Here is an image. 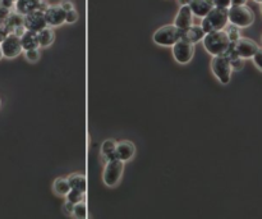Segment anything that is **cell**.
Masks as SVG:
<instances>
[{"label":"cell","instance_id":"cell-1","mask_svg":"<svg viewBox=\"0 0 262 219\" xmlns=\"http://www.w3.org/2000/svg\"><path fill=\"white\" fill-rule=\"evenodd\" d=\"M203 40V46L211 55H223L225 54L226 49H228L230 40H229L228 35L225 31L220 30V31L207 32L205 35Z\"/></svg>","mask_w":262,"mask_h":219},{"label":"cell","instance_id":"cell-2","mask_svg":"<svg viewBox=\"0 0 262 219\" xmlns=\"http://www.w3.org/2000/svg\"><path fill=\"white\" fill-rule=\"evenodd\" d=\"M228 21V8L212 7L211 11L202 18L201 27L206 34L212 31H220L225 27Z\"/></svg>","mask_w":262,"mask_h":219},{"label":"cell","instance_id":"cell-3","mask_svg":"<svg viewBox=\"0 0 262 219\" xmlns=\"http://www.w3.org/2000/svg\"><path fill=\"white\" fill-rule=\"evenodd\" d=\"M184 30L178 29L175 25H165L156 30L154 34V41L161 46H173L183 37Z\"/></svg>","mask_w":262,"mask_h":219},{"label":"cell","instance_id":"cell-4","mask_svg":"<svg viewBox=\"0 0 262 219\" xmlns=\"http://www.w3.org/2000/svg\"><path fill=\"white\" fill-rule=\"evenodd\" d=\"M228 20L238 27H248L254 21V13L247 6H230L228 8Z\"/></svg>","mask_w":262,"mask_h":219},{"label":"cell","instance_id":"cell-5","mask_svg":"<svg viewBox=\"0 0 262 219\" xmlns=\"http://www.w3.org/2000/svg\"><path fill=\"white\" fill-rule=\"evenodd\" d=\"M211 68L220 82L223 83V85L229 83L231 77V66L230 60L225 55H215L211 62Z\"/></svg>","mask_w":262,"mask_h":219},{"label":"cell","instance_id":"cell-6","mask_svg":"<svg viewBox=\"0 0 262 219\" xmlns=\"http://www.w3.org/2000/svg\"><path fill=\"white\" fill-rule=\"evenodd\" d=\"M124 171V162L119 159L109 160L106 163V167H105L104 174H102V178H104V182L106 186L113 187L116 183L120 181L121 174Z\"/></svg>","mask_w":262,"mask_h":219},{"label":"cell","instance_id":"cell-7","mask_svg":"<svg viewBox=\"0 0 262 219\" xmlns=\"http://www.w3.org/2000/svg\"><path fill=\"white\" fill-rule=\"evenodd\" d=\"M173 55L174 59L181 64H187L192 60L195 55V44L181 39L173 45Z\"/></svg>","mask_w":262,"mask_h":219},{"label":"cell","instance_id":"cell-8","mask_svg":"<svg viewBox=\"0 0 262 219\" xmlns=\"http://www.w3.org/2000/svg\"><path fill=\"white\" fill-rule=\"evenodd\" d=\"M0 48H2V53L3 57L13 59V58L18 57L21 54L22 49V44H21V37L15 34H8V36L0 43Z\"/></svg>","mask_w":262,"mask_h":219},{"label":"cell","instance_id":"cell-9","mask_svg":"<svg viewBox=\"0 0 262 219\" xmlns=\"http://www.w3.org/2000/svg\"><path fill=\"white\" fill-rule=\"evenodd\" d=\"M48 23H46L45 15L41 11H34L29 15L23 16V27L29 31L39 32L40 30L45 29Z\"/></svg>","mask_w":262,"mask_h":219},{"label":"cell","instance_id":"cell-10","mask_svg":"<svg viewBox=\"0 0 262 219\" xmlns=\"http://www.w3.org/2000/svg\"><path fill=\"white\" fill-rule=\"evenodd\" d=\"M235 49H237V53L240 58H253V55L256 54L257 50H258V45L254 40L252 39H248V37H239L237 41H235Z\"/></svg>","mask_w":262,"mask_h":219},{"label":"cell","instance_id":"cell-11","mask_svg":"<svg viewBox=\"0 0 262 219\" xmlns=\"http://www.w3.org/2000/svg\"><path fill=\"white\" fill-rule=\"evenodd\" d=\"M44 15L48 26H60L65 22V11L60 6H49Z\"/></svg>","mask_w":262,"mask_h":219},{"label":"cell","instance_id":"cell-12","mask_svg":"<svg viewBox=\"0 0 262 219\" xmlns=\"http://www.w3.org/2000/svg\"><path fill=\"white\" fill-rule=\"evenodd\" d=\"M192 22H193V13H192L189 6H182L178 12L177 17H175L174 25L178 29L187 30L191 27Z\"/></svg>","mask_w":262,"mask_h":219},{"label":"cell","instance_id":"cell-13","mask_svg":"<svg viewBox=\"0 0 262 219\" xmlns=\"http://www.w3.org/2000/svg\"><path fill=\"white\" fill-rule=\"evenodd\" d=\"M136 153V148L133 145V143L130 141H120V143L116 144L115 148V155L116 159L121 160V162H127V160H130L133 158Z\"/></svg>","mask_w":262,"mask_h":219},{"label":"cell","instance_id":"cell-14","mask_svg":"<svg viewBox=\"0 0 262 219\" xmlns=\"http://www.w3.org/2000/svg\"><path fill=\"white\" fill-rule=\"evenodd\" d=\"M188 6L193 15L203 18L210 11H211L214 4L209 3V2H206V0H191Z\"/></svg>","mask_w":262,"mask_h":219},{"label":"cell","instance_id":"cell-15","mask_svg":"<svg viewBox=\"0 0 262 219\" xmlns=\"http://www.w3.org/2000/svg\"><path fill=\"white\" fill-rule=\"evenodd\" d=\"M41 0H17L16 2V9L17 13L26 16L34 11H39Z\"/></svg>","mask_w":262,"mask_h":219},{"label":"cell","instance_id":"cell-16","mask_svg":"<svg viewBox=\"0 0 262 219\" xmlns=\"http://www.w3.org/2000/svg\"><path fill=\"white\" fill-rule=\"evenodd\" d=\"M21 44H22V49L25 51L39 48L40 44H39V36H37V32L26 30V31L23 32L22 36H21Z\"/></svg>","mask_w":262,"mask_h":219},{"label":"cell","instance_id":"cell-17","mask_svg":"<svg viewBox=\"0 0 262 219\" xmlns=\"http://www.w3.org/2000/svg\"><path fill=\"white\" fill-rule=\"evenodd\" d=\"M205 35L206 32L203 31L201 26H191L189 29L184 30L183 37H182V39L189 41V43L192 44H195L202 40L203 37H205Z\"/></svg>","mask_w":262,"mask_h":219},{"label":"cell","instance_id":"cell-18","mask_svg":"<svg viewBox=\"0 0 262 219\" xmlns=\"http://www.w3.org/2000/svg\"><path fill=\"white\" fill-rule=\"evenodd\" d=\"M68 182H69V186H71V188H73V190H78L81 191V192H83V194L86 192L87 183H86L85 176H82V174L78 173H73L68 177Z\"/></svg>","mask_w":262,"mask_h":219},{"label":"cell","instance_id":"cell-19","mask_svg":"<svg viewBox=\"0 0 262 219\" xmlns=\"http://www.w3.org/2000/svg\"><path fill=\"white\" fill-rule=\"evenodd\" d=\"M37 36H39L40 46H43V48H48L54 41V31L50 27H48V26H46L45 29L40 30L37 32Z\"/></svg>","mask_w":262,"mask_h":219},{"label":"cell","instance_id":"cell-20","mask_svg":"<svg viewBox=\"0 0 262 219\" xmlns=\"http://www.w3.org/2000/svg\"><path fill=\"white\" fill-rule=\"evenodd\" d=\"M53 188L55 194L62 195V196H67L68 192L71 191V186H69V182H68V178H63V177L54 181Z\"/></svg>","mask_w":262,"mask_h":219},{"label":"cell","instance_id":"cell-21","mask_svg":"<svg viewBox=\"0 0 262 219\" xmlns=\"http://www.w3.org/2000/svg\"><path fill=\"white\" fill-rule=\"evenodd\" d=\"M4 22H6V25L8 26L9 31H11L12 34L16 27H18V26H23V16L20 15V13H17V12H11V13L8 15V17L4 20Z\"/></svg>","mask_w":262,"mask_h":219},{"label":"cell","instance_id":"cell-22","mask_svg":"<svg viewBox=\"0 0 262 219\" xmlns=\"http://www.w3.org/2000/svg\"><path fill=\"white\" fill-rule=\"evenodd\" d=\"M67 199L68 201L73 202V204H78V202L83 201V192L71 188V191L67 194Z\"/></svg>","mask_w":262,"mask_h":219},{"label":"cell","instance_id":"cell-23","mask_svg":"<svg viewBox=\"0 0 262 219\" xmlns=\"http://www.w3.org/2000/svg\"><path fill=\"white\" fill-rule=\"evenodd\" d=\"M116 148V143L114 140H106L101 145V154L102 155H109V154L114 153Z\"/></svg>","mask_w":262,"mask_h":219},{"label":"cell","instance_id":"cell-24","mask_svg":"<svg viewBox=\"0 0 262 219\" xmlns=\"http://www.w3.org/2000/svg\"><path fill=\"white\" fill-rule=\"evenodd\" d=\"M73 214L77 216V218H82V219L87 216V208H86V205L83 204V201L78 202V204H74Z\"/></svg>","mask_w":262,"mask_h":219},{"label":"cell","instance_id":"cell-25","mask_svg":"<svg viewBox=\"0 0 262 219\" xmlns=\"http://www.w3.org/2000/svg\"><path fill=\"white\" fill-rule=\"evenodd\" d=\"M226 35H228L229 40L231 41V43H235V41L238 40L240 37L239 35V30H238V27L235 25L230 26V27H228V31H226Z\"/></svg>","mask_w":262,"mask_h":219},{"label":"cell","instance_id":"cell-26","mask_svg":"<svg viewBox=\"0 0 262 219\" xmlns=\"http://www.w3.org/2000/svg\"><path fill=\"white\" fill-rule=\"evenodd\" d=\"M78 20V13L76 12V9H71V11L65 12V22L73 23Z\"/></svg>","mask_w":262,"mask_h":219},{"label":"cell","instance_id":"cell-27","mask_svg":"<svg viewBox=\"0 0 262 219\" xmlns=\"http://www.w3.org/2000/svg\"><path fill=\"white\" fill-rule=\"evenodd\" d=\"M26 58L30 60V62H37L40 58V51L37 49H31V50L26 51Z\"/></svg>","mask_w":262,"mask_h":219},{"label":"cell","instance_id":"cell-28","mask_svg":"<svg viewBox=\"0 0 262 219\" xmlns=\"http://www.w3.org/2000/svg\"><path fill=\"white\" fill-rule=\"evenodd\" d=\"M8 34H11V31H9L8 26L6 25V22H4L3 20H0V43L6 39L7 36H8Z\"/></svg>","mask_w":262,"mask_h":219},{"label":"cell","instance_id":"cell-29","mask_svg":"<svg viewBox=\"0 0 262 219\" xmlns=\"http://www.w3.org/2000/svg\"><path fill=\"white\" fill-rule=\"evenodd\" d=\"M230 66H231V69H235V71H239V69H242L243 68V58L238 57V58H234V59H231Z\"/></svg>","mask_w":262,"mask_h":219},{"label":"cell","instance_id":"cell-30","mask_svg":"<svg viewBox=\"0 0 262 219\" xmlns=\"http://www.w3.org/2000/svg\"><path fill=\"white\" fill-rule=\"evenodd\" d=\"M253 59H254V63H256V66L262 71V49H258V50H257L256 54L253 55Z\"/></svg>","mask_w":262,"mask_h":219},{"label":"cell","instance_id":"cell-31","mask_svg":"<svg viewBox=\"0 0 262 219\" xmlns=\"http://www.w3.org/2000/svg\"><path fill=\"white\" fill-rule=\"evenodd\" d=\"M214 6L219 8H229L231 6V0H214Z\"/></svg>","mask_w":262,"mask_h":219},{"label":"cell","instance_id":"cell-32","mask_svg":"<svg viewBox=\"0 0 262 219\" xmlns=\"http://www.w3.org/2000/svg\"><path fill=\"white\" fill-rule=\"evenodd\" d=\"M60 7H62L65 12L71 11V9H73V3H72L71 0H63L62 3H60Z\"/></svg>","mask_w":262,"mask_h":219},{"label":"cell","instance_id":"cell-33","mask_svg":"<svg viewBox=\"0 0 262 219\" xmlns=\"http://www.w3.org/2000/svg\"><path fill=\"white\" fill-rule=\"evenodd\" d=\"M73 209H74V204L71 201H68L64 204V211L65 214H73Z\"/></svg>","mask_w":262,"mask_h":219},{"label":"cell","instance_id":"cell-34","mask_svg":"<svg viewBox=\"0 0 262 219\" xmlns=\"http://www.w3.org/2000/svg\"><path fill=\"white\" fill-rule=\"evenodd\" d=\"M9 13H11V12H9V9L8 8H6V7H2L0 6V20H6L7 17H8V15Z\"/></svg>","mask_w":262,"mask_h":219},{"label":"cell","instance_id":"cell-35","mask_svg":"<svg viewBox=\"0 0 262 219\" xmlns=\"http://www.w3.org/2000/svg\"><path fill=\"white\" fill-rule=\"evenodd\" d=\"M25 31H26V29L23 27V26H18V27H16V29L13 30V32H12V34H15V35H17V36L21 37Z\"/></svg>","mask_w":262,"mask_h":219},{"label":"cell","instance_id":"cell-36","mask_svg":"<svg viewBox=\"0 0 262 219\" xmlns=\"http://www.w3.org/2000/svg\"><path fill=\"white\" fill-rule=\"evenodd\" d=\"M0 6L11 9L12 7H13V2H12V0H0Z\"/></svg>","mask_w":262,"mask_h":219},{"label":"cell","instance_id":"cell-37","mask_svg":"<svg viewBox=\"0 0 262 219\" xmlns=\"http://www.w3.org/2000/svg\"><path fill=\"white\" fill-rule=\"evenodd\" d=\"M247 0H231V6H243Z\"/></svg>","mask_w":262,"mask_h":219},{"label":"cell","instance_id":"cell-38","mask_svg":"<svg viewBox=\"0 0 262 219\" xmlns=\"http://www.w3.org/2000/svg\"><path fill=\"white\" fill-rule=\"evenodd\" d=\"M178 2L181 3V6H188L191 0H178Z\"/></svg>","mask_w":262,"mask_h":219},{"label":"cell","instance_id":"cell-39","mask_svg":"<svg viewBox=\"0 0 262 219\" xmlns=\"http://www.w3.org/2000/svg\"><path fill=\"white\" fill-rule=\"evenodd\" d=\"M3 58V53H2V48H0V59Z\"/></svg>","mask_w":262,"mask_h":219},{"label":"cell","instance_id":"cell-40","mask_svg":"<svg viewBox=\"0 0 262 219\" xmlns=\"http://www.w3.org/2000/svg\"><path fill=\"white\" fill-rule=\"evenodd\" d=\"M206 2H209V3H211V4H214V0H206Z\"/></svg>","mask_w":262,"mask_h":219},{"label":"cell","instance_id":"cell-41","mask_svg":"<svg viewBox=\"0 0 262 219\" xmlns=\"http://www.w3.org/2000/svg\"><path fill=\"white\" fill-rule=\"evenodd\" d=\"M256 2H262V0H256Z\"/></svg>","mask_w":262,"mask_h":219},{"label":"cell","instance_id":"cell-42","mask_svg":"<svg viewBox=\"0 0 262 219\" xmlns=\"http://www.w3.org/2000/svg\"><path fill=\"white\" fill-rule=\"evenodd\" d=\"M12 2H17V0H12Z\"/></svg>","mask_w":262,"mask_h":219}]
</instances>
